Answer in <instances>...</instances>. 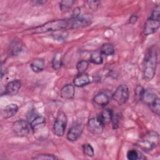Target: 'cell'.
<instances>
[{
	"instance_id": "6da1fadb",
	"label": "cell",
	"mask_w": 160,
	"mask_h": 160,
	"mask_svg": "<svg viewBox=\"0 0 160 160\" xmlns=\"http://www.w3.org/2000/svg\"><path fill=\"white\" fill-rule=\"evenodd\" d=\"M158 64V52L156 46L150 47L146 51L143 65V77L146 81H151L156 74Z\"/></svg>"
},
{
	"instance_id": "83f0119b",
	"label": "cell",
	"mask_w": 160,
	"mask_h": 160,
	"mask_svg": "<svg viewBox=\"0 0 160 160\" xmlns=\"http://www.w3.org/2000/svg\"><path fill=\"white\" fill-rule=\"evenodd\" d=\"M21 48H22V46L21 45L19 41H14L11 44V53L13 55L17 54L21 50Z\"/></svg>"
},
{
	"instance_id": "30bf717a",
	"label": "cell",
	"mask_w": 160,
	"mask_h": 160,
	"mask_svg": "<svg viewBox=\"0 0 160 160\" xmlns=\"http://www.w3.org/2000/svg\"><path fill=\"white\" fill-rule=\"evenodd\" d=\"M84 129V126L82 124H76L72 126L68 131L67 139L71 142L76 141L81 136Z\"/></svg>"
},
{
	"instance_id": "4dcf8cb0",
	"label": "cell",
	"mask_w": 160,
	"mask_h": 160,
	"mask_svg": "<svg viewBox=\"0 0 160 160\" xmlns=\"http://www.w3.org/2000/svg\"><path fill=\"white\" fill-rule=\"evenodd\" d=\"M88 4L89 7L92 9V10H96L99 6L100 4V1H95V0H92V1H88Z\"/></svg>"
},
{
	"instance_id": "f546056e",
	"label": "cell",
	"mask_w": 160,
	"mask_h": 160,
	"mask_svg": "<svg viewBox=\"0 0 160 160\" xmlns=\"http://www.w3.org/2000/svg\"><path fill=\"white\" fill-rule=\"evenodd\" d=\"M144 89L143 88L142 86H140V85H138L136 87V88L134 89V93H135V95L136 96L137 98H138L140 100H141L142 99V95L144 94Z\"/></svg>"
},
{
	"instance_id": "4316f807",
	"label": "cell",
	"mask_w": 160,
	"mask_h": 160,
	"mask_svg": "<svg viewBox=\"0 0 160 160\" xmlns=\"http://www.w3.org/2000/svg\"><path fill=\"white\" fill-rule=\"evenodd\" d=\"M127 158L129 160H136L140 159L139 153L135 149L129 150L127 152Z\"/></svg>"
},
{
	"instance_id": "9c48e42d",
	"label": "cell",
	"mask_w": 160,
	"mask_h": 160,
	"mask_svg": "<svg viewBox=\"0 0 160 160\" xmlns=\"http://www.w3.org/2000/svg\"><path fill=\"white\" fill-rule=\"evenodd\" d=\"M104 126L98 116L89 119L87 122V128L88 131L94 135L101 134L103 131Z\"/></svg>"
},
{
	"instance_id": "3957f363",
	"label": "cell",
	"mask_w": 160,
	"mask_h": 160,
	"mask_svg": "<svg viewBox=\"0 0 160 160\" xmlns=\"http://www.w3.org/2000/svg\"><path fill=\"white\" fill-rule=\"evenodd\" d=\"M27 121L34 132L38 131L46 126V119L36 111H32L29 112L27 115Z\"/></svg>"
},
{
	"instance_id": "7c38bea8",
	"label": "cell",
	"mask_w": 160,
	"mask_h": 160,
	"mask_svg": "<svg viewBox=\"0 0 160 160\" xmlns=\"http://www.w3.org/2000/svg\"><path fill=\"white\" fill-rule=\"evenodd\" d=\"M91 82V78L86 73L79 74L73 79V84L76 87H84Z\"/></svg>"
},
{
	"instance_id": "52a82bcc",
	"label": "cell",
	"mask_w": 160,
	"mask_h": 160,
	"mask_svg": "<svg viewBox=\"0 0 160 160\" xmlns=\"http://www.w3.org/2000/svg\"><path fill=\"white\" fill-rule=\"evenodd\" d=\"M160 26V18H156L153 16L150 17L146 20L143 29V33L146 36L152 34L156 32Z\"/></svg>"
},
{
	"instance_id": "ffe728a7",
	"label": "cell",
	"mask_w": 160,
	"mask_h": 160,
	"mask_svg": "<svg viewBox=\"0 0 160 160\" xmlns=\"http://www.w3.org/2000/svg\"><path fill=\"white\" fill-rule=\"evenodd\" d=\"M62 65V54L61 52L56 53L52 59V67L54 70H59Z\"/></svg>"
},
{
	"instance_id": "d6986e66",
	"label": "cell",
	"mask_w": 160,
	"mask_h": 160,
	"mask_svg": "<svg viewBox=\"0 0 160 160\" xmlns=\"http://www.w3.org/2000/svg\"><path fill=\"white\" fill-rule=\"evenodd\" d=\"M99 51L102 55L109 56L114 54L115 49L112 44L110 43H104L101 46Z\"/></svg>"
},
{
	"instance_id": "603a6c76",
	"label": "cell",
	"mask_w": 160,
	"mask_h": 160,
	"mask_svg": "<svg viewBox=\"0 0 160 160\" xmlns=\"http://www.w3.org/2000/svg\"><path fill=\"white\" fill-rule=\"evenodd\" d=\"M89 66V62L86 60H80L76 64V69L79 74L85 73Z\"/></svg>"
},
{
	"instance_id": "7402d4cb",
	"label": "cell",
	"mask_w": 160,
	"mask_h": 160,
	"mask_svg": "<svg viewBox=\"0 0 160 160\" xmlns=\"http://www.w3.org/2000/svg\"><path fill=\"white\" fill-rule=\"evenodd\" d=\"M74 1L72 0H64L59 2V9L60 11L62 12H66L69 11L72 7Z\"/></svg>"
},
{
	"instance_id": "2e32d148",
	"label": "cell",
	"mask_w": 160,
	"mask_h": 160,
	"mask_svg": "<svg viewBox=\"0 0 160 160\" xmlns=\"http://www.w3.org/2000/svg\"><path fill=\"white\" fill-rule=\"evenodd\" d=\"M112 111L111 109H106L101 111L99 115L98 116L101 122L104 126L109 124L111 122L112 117Z\"/></svg>"
},
{
	"instance_id": "484cf974",
	"label": "cell",
	"mask_w": 160,
	"mask_h": 160,
	"mask_svg": "<svg viewBox=\"0 0 160 160\" xmlns=\"http://www.w3.org/2000/svg\"><path fill=\"white\" fill-rule=\"evenodd\" d=\"M82 151L84 154L89 157H92L94 155V151L90 144H84L82 145Z\"/></svg>"
},
{
	"instance_id": "d6a6232c",
	"label": "cell",
	"mask_w": 160,
	"mask_h": 160,
	"mask_svg": "<svg viewBox=\"0 0 160 160\" xmlns=\"http://www.w3.org/2000/svg\"><path fill=\"white\" fill-rule=\"evenodd\" d=\"M32 2L33 3V5L39 6V5L44 4V3L46 2V1H39V0H38V1H32Z\"/></svg>"
},
{
	"instance_id": "44dd1931",
	"label": "cell",
	"mask_w": 160,
	"mask_h": 160,
	"mask_svg": "<svg viewBox=\"0 0 160 160\" xmlns=\"http://www.w3.org/2000/svg\"><path fill=\"white\" fill-rule=\"evenodd\" d=\"M89 62L94 64H101L103 62L102 55L99 51H94L91 53L89 58Z\"/></svg>"
},
{
	"instance_id": "7a4b0ae2",
	"label": "cell",
	"mask_w": 160,
	"mask_h": 160,
	"mask_svg": "<svg viewBox=\"0 0 160 160\" xmlns=\"http://www.w3.org/2000/svg\"><path fill=\"white\" fill-rule=\"evenodd\" d=\"M69 28L68 19H56L48 21L31 29L34 34H42L48 32H57Z\"/></svg>"
},
{
	"instance_id": "ac0fdd59",
	"label": "cell",
	"mask_w": 160,
	"mask_h": 160,
	"mask_svg": "<svg viewBox=\"0 0 160 160\" xmlns=\"http://www.w3.org/2000/svg\"><path fill=\"white\" fill-rule=\"evenodd\" d=\"M45 66L44 61L42 59H34L30 64L32 71L34 72H40L43 71Z\"/></svg>"
},
{
	"instance_id": "5bb4252c",
	"label": "cell",
	"mask_w": 160,
	"mask_h": 160,
	"mask_svg": "<svg viewBox=\"0 0 160 160\" xmlns=\"http://www.w3.org/2000/svg\"><path fill=\"white\" fill-rule=\"evenodd\" d=\"M18 111V105L14 103H11L5 106V108L2 110L1 114L3 118L8 119L14 116L17 113Z\"/></svg>"
},
{
	"instance_id": "e0dca14e",
	"label": "cell",
	"mask_w": 160,
	"mask_h": 160,
	"mask_svg": "<svg viewBox=\"0 0 160 160\" xmlns=\"http://www.w3.org/2000/svg\"><path fill=\"white\" fill-rule=\"evenodd\" d=\"M158 96H156V93L151 89H145L144 94L142 95L141 100L143 101L147 105L151 104L156 98Z\"/></svg>"
},
{
	"instance_id": "5b68a950",
	"label": "cell",
	"mask_w": 160,
	"mask_h": 160,
	"mask_svg": "<svg viewBox=\"0 0 160 160\" xmlns=\"http://www.w3.org/2000/svg\"><path fill=\"white\" fill-rule=\"evenodd\" d=\"M12 129L14 133L19 137L28 136L30 134L31 131H32L29 123L27 120L24 119L16 121L12 124Z\"/></svg>"
},
{
	"instance_id": "1f68e13d",
	"label": "cell",
	"mask_w": 160,
	"mask_h": 160,
	"mask_svg": "<svg viewBox=\"0 0 160 160\" xmlns=\"http://www.w3.org/2000/svg\"><path fill=\"white\" fill-rule=\"evenodd\" d=\"M138 19V17L136 15H132L129 19V23L132 24H135L137 22Z\"/></svg>"
},
{
	"instance_id": "9a60e30c",
	"label": "cell",
	"mask_w": 160,
	"mask_h": 160,
	"mask_svg": "<svg viewBox=\"0 0 160 160\" xmlns=\"http://www.w3.org/2000/svg\"><path fill=\"white\" fill-rule=\"evenodd\" d=\"M92 100L96 104L102 107H104L109 102L110 98L106 92H100L94 96Z\"/></svg>"
},
{
	"instance_id": "cb8c5ba5",
	"label": "cell",
	"mask_w": 160,
	"mask_h": 160,
	"mask_svg": "<svg viewBox=\"0 0 160 160\" xmlns=\"http://www.w3.org/2000/svg\"><path fill=\"white\" fill-rule=\"evenodd\" d=\"M149 107L153 113L159 116L160 111V101L159 98L158 97L151 104H149Z\"/></svg>"
},
{
	"instance_id": "4fadbf2b",
	"label": "cell",
	"mask_w": 160,
	"mask_h": 160,
	"mask_svg": "<svg viewBox=\"0 0 160 160\" xmlns=\"http://www.w3.org/2000/svg\"><path fill=\"white\" fill-rule=\"evenodd\" d=\"M75 94L74 86L71 84H68L64 85L60 92L61 97L64 99H72Z\"/></svg>"
},
{
	"instance_id": "f1b7e54d",
	"label": "cell",
	"mask_w": 160,
	"mask_h": 160,
	"mask_svg": "<svg viewBox=\"0 0 160 160\" xmlns=\"http://www.w3.org/2000/svg\"><path fill=\"white\" fill-rule=\"evenodd\" d=\"M120 116H121V114L119 113L112 114L111 122L112 123V128L114 129H117L119 126V124L120 121Z\"/></svg>"
},
{
	"instance_id": "277c9868",
	"label": "cell",
	"mask_w": 160,
	"mask_h": 160,
	"mask_svg": "<svg viewBox=\"0 0 160 160\" xmlns=\"http://www.w3.org/2000/svg\"><path fill=\"white\" fill-rule=\"evenodd\" d=\"M67 122L68 118L66 114L62 111L59 112L53 124L52 130L54 134L58 137L62 136L66 128Z\"/></svg>"
},
{
	"instance_id": "8fae6325",
	"label": "cell",
	"mask_w": 160,
	"mask_h": 160,
	"mask_svg": "<svg viewBox=\"0 0 160 160\" xmlns=\"http://www.w3.org/2000/svg\"><path fill=\"white\" fill-rule=\"evenodd\" d=\"M21 87V82L18 79H14L9 82L6 87L4 94L8 96H14L19 91Z\"/></svg>"
},
{
	"instance_id": "d4e9b609",
	"label": "cell",
	"mask_w": 160,
	"mask_h": 160,
	"mask_svg": "<svg viewBox=\"0 0 160 160\" xmlns=\"http://www.w3.org/2000/svg\"><path fill=\"white\" fill-rule=\"evenodd\" d=\"M31 159H38V160H54L57 159L58 158L53 155V154H38L36 156H34Z\"/></svg>"
},
{
	"instance_id": "8992f818",
	"label": "cell",
	"mask_w": 160,
	"mask_h": 160,
	"mask_svg": "<svg viewBox=\"0 0 160 160\" xmlns=\"http://www.w3.org/2000/svg\"><path fill=\"white\" fill-rule=\"evenodd\" d=\"M129 91L126 84L119 85L112 95V98L119 106L126 104L129 99Z\"/></svg>"
},
{
	"instance_id": "ba28073f",
	"label": "cell",
	"mask_w": 160,
	"mask_h": 160,
	"mask_svg": "<svg viewBox=\"0 0 160 160\" xmlns=\"http://www.w3.org/2000/svg\"><path fill=\"white\" fill-rule=\"evenodd\" d=\"M91 18L88 16H78L77 17H72L68 19L69 29H78L85 27L90 24Z\"/></svg>"
}]
</instances>
